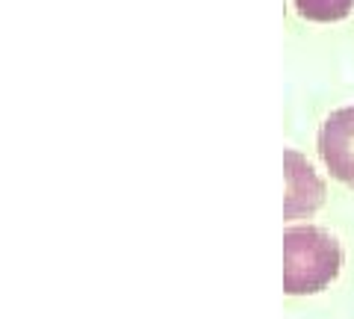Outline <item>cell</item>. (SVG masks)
<instances>
[{"label": "cell", "mask_w": 354, "mask_h": 319, "mask_svg": "<svg viewBox=\"0 0 354 319\" xmlns=\"http://www.w3.org/2000/svg\"><path fill=\"white\" fill-rule=\"evenodd\" d=\"M342 248L322 228L301 225L283 230V290L310 295L325 290L339 275Z\"/></svg>", "instance_id": "1"}, {"label": "cell", "mask_w": 354, "mask_h": 319, "mask_svg": "<svg viewBox=\"0 0 354 319\" xmlns=\"http://www.w3.org/2000/svg\"><path fill=\"white\" fill-rule=\"evenodd\" d=\"M319 157L330 178L354 190V107L334 109L319 130Z\"/></svg>", "instance_id": "2"}, {"label": "cell", "mask_w": 354, "mask_h": 319, "mask_svg": "<svg viewBox=\"0 0 354 319\" xmlns=\"http://www.w3.org/2000/svg\"><path fill=\"white\" fill-rule=\"evenodd\" d=\"M283 166H286V219H298L313 213L316 207H322L325 201V183L313 172V166L298 154L295 148L283 151Z\"/></svg>", "instance_id": "3"}, {"label": "cell", "mask_w": 354, "mask_h": 319, "mask_svg": "<svg viewBox=\"0 0 354 319\" xmlns=\"http://www.w3.org/2000/svg\"><path fill=\"white\" fill-rule=\"evenodd\" d=\"M295 12L313 24H334L351 15L354 0H292Z\"/></svg>", "instance_id": "4"}]
</instances>
